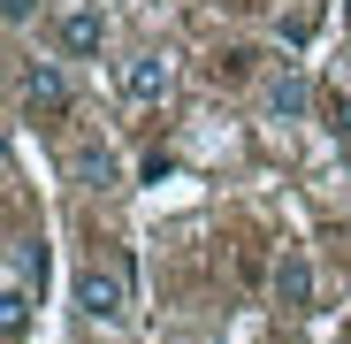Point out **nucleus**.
Listing matches in <instances>:
<instances>
[{"label":"nucleus","instance_id":"1","mask_svg":"<svg viewBox=\"0 0 351 344\" xmlns=\"http://www.w3.org/2000/svg\"><path fill=\"white\" fill-rule=\"evenodd\" d=\"M77 314L99 321V329L123 321L130 314V260H84L77 268Z\"/></svg>","mask_w":351,"mask_h":344},{"label":"nucleus","instance_id":"2","mask_svg":"<svg viewBox=\"0 0 351 344\" xmlns=\"http://www.w3.org/2000/svg\"><path fill=\"white\" fill-rule=\"evenodd\" d=\"M53 46H62L69 62H99V54H107V8H92V0H69V8L53 16Z\"/></svg>","mask_w":351,"mask_h":344},{"label":"nucleus","instance_id":"3","mask_svg":"<svg viewBox=\"0 0 351 344\" xmlns=\"http://www.w3.org/2000/svg\"><path fill=\"white\" fill-rule=\"evenodd\" d=\"M16 84H23V107H38V115H69V77H62V62L23 54V62H16Z\"/></svg>","mask_w":351,"mask_h":344},{"label":"nucleus","instance_id":"4","mask_svg":"<svg viewBox=\"0 0 351 344\" xmlns=\"http://www.w3.org/2000/svg\"><path fill=\"white\" fill-rule=\"evenodd\" d=\"M168 92H176L168 54H130V62H123V100H130V107H160Z\"/></svg>","mask_w":351,"mask_h":344},{"label":"nucleus","instance_id":"5","mask_svg":"<svg viewBox=\"0 0 351 344\" xmlns=\"http://www.w3.org/2000/svg\"><path fill=\"white\" fill-rule=\"evenodd\" d=\"M69 184H84V192H114L123 184V161H114L107 138H77L69 146Z\"/></svg>","mask_w":351,"mask_h":344},{"label":"nucleus","instance_id":"6","mask_svg":"<svg viewBox=\"0 0 351 344\" xmlns=\"http://www.w3.org/2000/svg\"><path fill=\"white\" fill-rule=\"evenodd\" d=\"M275 306H282V314H313V260H306L298 245L275 260Z\"/></svg>","mask_w":351,"mask_h":344},{"label":"nucleus","instance_id":"7","mask_svg":"<svg viewBox=\"0 0 351 344\" xmlns=\"http://www.w3.org/2000/svg\"><path fill=\"white\" fill-rule=\"evenodd\" d=\"M306 107H313V84H306L298 69H282V77L267 84V115H275V123H298Z\"/></svg>","mask_w":351,"mask_h":344},{"label":"nucleus","instance_id":"8","mask_svg":"<svg viewBox=\"0 0 351 344\" xmlns=\"http://www.w3.org/2000/svg\"><path fill=\"white\" fill-rule=\"evenodd\" d=\"M23 329H31V283H0V336L23 344Z\"/></svg>","mask_w":351,"mask_h":344},{"label":"nucleus","instance_id":"9","mask_svg":"<svg viewBox=\"0 0 351 344\" xmlns=\"http://www.w3.org/2000/svg\"><path fill=\"white\" fill-rule=\"evenodd\" d=\"M38 268H46L38 245H31V238H8V283H38Z\"/></svg>","mask_w":351,"mask_h":344},{"label":"nucleus","instance_id":"10","mask_svg":"<svg viewBox=\"0 0 351 344\" xmlns=\"http://www.w3.org/2000/svg\"><path fill=\"white\" fill-rule=\"evenodd\" d=\"M328 130L351 146V92H336V100H328Z\"/></svg>","mask_w":351,"mask_h":344},{"label":"nucleus","instance_id":"11","mask_svg":"<svg viewBox=\"0 0 351 344\" xmlns=\"http://www.w3.org/2000/svg\"><path fill=\"white\" fill-rule=\"evenodd\" d=\"M31 8H38V0H0V16H8V23H31Z\"/></svg>","mask_w":351,"mask_h":344},{"label":"nucleus","instance_id":"12","mask_svg":"<svg viewBox=\"0 0 351 344\" xmlns=\"http://www.w3.org/2000/svg\"><path fill=\"white\" fill-rule=\"evenodd\" d=\"M343 23H351V0H343Z\"/></svg>","mask_w":351,"mask_h":344}]
</instances>
